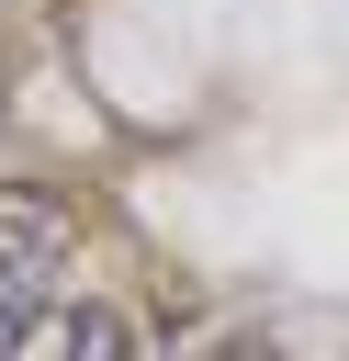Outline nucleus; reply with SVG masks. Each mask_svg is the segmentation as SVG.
I'll return each mask as SVG.
<instances>
[{
    "mask_svg": "<svg viewBox=\"0 0 349 361\" xmlns=\"http://www.w3.org/2000/svg\"><path fill=\"white\" fill-rule=\"evenodd\" d=\"M56 248H68V214H56L45 192H11V180H0V282L56 271Z\"/></svg>",
    "mask_w": 349,
    "mask_h": 361,
    "instance_id": "f257e3e1",
    "label": "nucleus"
},
{
    "mask_svg": "<svg viewBox=\"0 0 349 361\" xmlns=\"http://www.w3.org/2000/svg\"><path fill=\"white\" fill-rule=\"evenodd\" d=\"M79 361H124V316H113V305H101V327H90V350H79Z\"/></svg>",
    "mask_w": 349,
    "mask_h": 361,
    "instance_id": "f03ea898",
    "label": "nucleus"
}]
</instances>
